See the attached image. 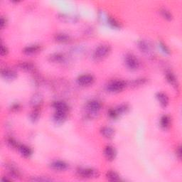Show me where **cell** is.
<instances>
[{"label": "cell", "instance_id": "obj_1", "mask_svg": "<svg viewBox=\"0 0 182 182\" xmlns=\"http://www.w3.org/2000/svg\"><path fill=\"white\" fill-rule=\"evenodd\" d=\"M127 87V83L124 80H118L109 83L107 90L110 93H119L123 91Z\"/></svg>", "mask_w": 182, "mask_h": 182}, {"label": "cell", "instance_id": "obj_2", "mask_svg": "<svg viewBox=\"0 0 182 182\" xmlns=\"http://www.w3.org/2000/svg\"><path fill=\"white\" fill-rule=\"evenodd\" d=\"M111 51V48L107 44H102L98 46L94 52V57L97 59H102L105 58L110 54Z\"/></svg>", "mask_w": 182, "mask_h": 182}, {"label": "cell", "instance_id": "obj_3", "mask_svg": "<svg viewBox=\"0 0 182 182\" xmlns=\"http://www.w3.org/2000/svg\"><path fill=\"white\" fill-rule=\"evenodd\" d=\"M77 172L80 177L85 179L97 178L100 175V174L98 172V170L90 168L79 169L77 171Z\"/></svg>", "mask_w": 182, "mask_h": 182}, {"label": "cell", "instance_id": "obj_4", "mask_svg": "<svg viewBox=\"0 0 182 182\" xmlns=\"http://www.w3.org/2000/svg\"><path fill=\"white\" fill-rule=\"evenodd\" d=\"M124 63H125L126 66L130 70H137L139 66L138 59L132 53L127 54L125 58H124Z\"/></svg>", "mask_w": 182, "mask_h": 182}, {"label": "cell", "instance_id": "obj_5", "mask_svg": "<svg viewBox=\"0 0 182 182\" xmlns=\"http://www.w3.org/2000/svg\"><path fill=\"white\" fill-rule=\"evenodd\" d=\"M95 81L94 77L92 75L85 74L82 75L78 77L77 80L78 83L81 86H88V85H92Z\"/></svg>", "mask_w": 182, "mask_h": 182}, {"label": "cell", "instance_id": "obj_6", "mask_svg": "<svg viewBox=\"0 0 182 182\" xmlns=\"http://www.w3.org/2000/svg\"><path fill=\"white\" fill-rule=\"evenodd\" d=\"M51 168L55 171H63L66 170L68 168V164L66 162H63V161L58 160L51 164Z\"/></svg>", "mask_w": 182, "mask_h": 182}, {"label": "cell", "instance_id": "obj_7", "mask_svg": "<svg viewBox=\"0 0 182 182\" xmlns=\"http://www.w3.org/2000/svg\"><path fill=\"white\" fill-rule=\"evenodd\" d=\"M101 107H102L101 103L99 102V101L95 100L90 101V102L87 104V106H86L88 110L89 111L90 113H98V112L101 109Z\"/></svg>", "mask_w": 182, "mask_h": 182}, {"label": "cell", "instance_id": "obj_8", "mask_svg": "<svg viewBox=\"0 0 182 182\" xmlns=\"http://www.w3.org/2000/svg\"><path fill=\"white\" fill-rule=\"evenodd\" d=\"M2 76L4 78V79L8 80H14L17 77V73L14 71L9 68H3L2 70Z\"/></svg>", "mask_w": 182, "mask_h": 182}, {"label": "cell", "instance_id": "obj_9", "mask_svg": "<svg viewBox=\"0 0 182 182\" xmlns=\"http://www.w3.org/2000/svg\"><path fill=\"white\" fill-rule=\"evenodd\" d=\"M104 154L108 160L113 161L115 159L116 157V152L115 148L113 147L108 145V146L105 147V149H104Z\"/></svg>", "mask_w": 182, "mask_h": 182}, {"label": "cell", "instance_id": "obj_10", "mask_svg": "<svg viewBox=\"0 0 182 182\" xmlns=\"http://www.w3.org/2000/svg\"><path fill=\"white\" fill-rule=\"evenodd\" d=\"M67 118V112L56 111L53 115V119L56 123H62Z\"/></svg>", "mask_w": 182, "mask_h": 182}, {"label": "cell", "instance_id": "obj_11", "mask_svg": "<svg viewBox=\"0 0 182 182\" xmlns=\"http://www.w3.org/2000/svg\"><path fill=\"white\" fill-rule=\"evenodd\" d=\"M156 97H157L159 103H160V105L163 108H166L169 105V98L165 93L161 92L158 93L157 95H156Z\"/></svg>", "mask_w": 182, "mask_h": 182}, {"label": "cell", "instance_id": "obj_12", "mask_svg": "<svg viewBox=\"0 0 182 182\" xmlns=\"http://www.w3.org/2000/svg\"><path fill=\"white\" fill-rule=\"evenodd\" d=\"M43 101V97L38 93H36V94L32 96V99H31V105H32L33 108H39L40 105Z\"/></svg>", "mask_w": 182, "mask_h": 182}, {"label": "cell", "instance_id": "obj_13", "mask_svg": "<svg viewBox=\"0 0 182 182\" xmlns=\"http://www.w3.org/2000/svg\"><path fill=\"white\" fill-rule=\"evenodd\" d=\"M100 132L106 138L110 139L115 134V130L110 127H103L100 129Z\"/></svg>", "mask_w": 182, "mask_h": 182}, {"label": "cell", "instance_id": "obj_14", "mask_svg": "<svg viewBox=\"0 0 182 182\" xmlns=\"http://www.w3.org/2000/svg\"><path fill=\"white\" fill-rule=\"evenodd\" d=\"M53 107L55 109L56 111H63L67 112L68 110L67 104L63 101H56L53 104Z\"/></svg>", "mask_w": 182, "mask_h": 182}, {"label": "cell", "instance_id": "obj_15", "mask_svg": "<svg viewBox=\"0 0 182 182\" xmlns=\"http://www.w3.org/2000/svg\"><path fill=\"white\" fill-rule=\"evenodd\" d=\"M138 48H139L140 51L145 53H148L151 51V46L149 45V43H147V41L144 40H141L139 41Z\"/></svg>", "mask_w": 182, "mask_h": 182}, {"label": "cell", "instance_id": "obj_16", "mask_svg": "<svg viewBox=\"0 0 182 182\" xmlns=\"http://www.w3.org/2000/svg\"><path fill=\"white\" fill-rule=\"evenodd\" d=\"M18 149H19L21 154L24 157H29L32 154V149L30 147L26 146V145H19Z\"/></svg>", "mask_w": 182, "mask_h": 182}, {"label": "cell", "instance_id": "obj_17", "mask_svg": "<svg viewBox=\"0 0 182 182\" xmlns=\"http://www.w3.org/2000/svg\"><path fill=\"white\" fill-rule=\"evenodd\" d=\"M18 66H19L21 69L23 70V71L27 72L33 71L35 68L34 65L30 63V62H22V63H19Z\"/></svg>", "mask_w": 182, "mask_h": 182}, {"label": "cell", "instance_id": "obj_18", "mask_svg": "<svg viewBox=\"0 0 182 182\" xmlns=\"http://www.w3.org/2000/svg\"><path fill=\"white\" fill-rule=\"evenodd\" d=\"M40 50V46L38 45H32L29 46H27L24 48L23 52L27 55H31V54H33L37 53V52Z\"/></svg>", "mask_w": 182, "mask_h": 182}, {"label": "cell", "instance_id": "obj_19", "mask_svg": "<svg viewBox=\"0 0 182 182\" xmlns=\"http://www.w3.org/2000/svg\"><path fill=\"white\" fill-rule=\"evenodd\" d=\"M166 78L167 80V81L170 83L171 85H172L174 87L178 86V83L177 80H176L175 75H174L173 73L171 71H167L166 73Z\"/></svg>", "mask_w": 182, "mask_h": 182}, {"label": "cell", "instance_id": "obj_20", "mask_svg": "<svg viewBox=\"0 0 182 182\" xmlns=\"http://www.w3.org/2000/svg\"><path fill=\"white\" fill-rule=\"evenodd\" d=\"M65 58V57L63 56V54L60 53H56L52 54L49 58L51 62H53V63H61V62L63 61V60Z\"/></svg>", "mask_w": 182, "mask_h": 182}, {"label": "cell", "instance_id": "obj_21", "mask_svg": "<svg viewBox=\"0 0 182 182\" xmlns=\"http://www.w3.org/2000/svg\"><path fill=\"white\" fill-rule=\"evenodd\" d=\"M106 178L108 180L110 181H120V177L118 175V173H116L114 171H109L106 174Z\"/></svg>", "mask_w": 182, "mask_h": 182}, {"label": "cell", "instance_id": "obj_22", "mask_svg": "<svg viewBox=\"0 0 182 182\" xmlns=\"http://www.w3.org/2000/svg\"><path fill=\"white\" fill-rule=\"evenodd\" d=\"M55 40L59 43H66L70 40V37L66 33H59L55 36Z\"/></svg>", "mask_w": 182, "mask_h": 182}, {"label": "cell", "instance_id": "obj_23", "mask_svg": "<svg viewBox=\"0 0 182 182\" xmlns=\"http://www.w3.org/2000/svg\"><path fill=\"white\" fill-rule=\"evenodd\" d=\"M7 169L11 176H13L14 178H18L19 176V171H18L16 166L12 164H9L7 166Z\"/></svg>", "mask_w": 182, "mask_h": 182}, {"label": "cell", "instance_id": "obj_24", "mask_svg": "<svg viewBox=\"0 0 182 182\" xmlns=\"http://www.w3.org/2000/svg\"><path fill=\"white\" fill-rule=\"evenodd\" d=\"M160 125L164 129H167L170 125V118L167 115H164L160 119Z\"/></svg>", "mask_w": 182, "mask_h": 182}, {"label": "cell", "instance_id": "obj_25", "mask_svg": "<svg viewBox=\"0 0 182 182\" xmlns=\"http://www.w3.org/2000/svg\"><path fill=\"white\" fill-rule=\"evenodd\" d=\"M129 106L128 105H127V104H123V105H120L119 106H118V108H117L115 110L116 111L118 112V115H119L120 114H123V113H126L128 112L129 110Z\"/></svg>", "mask_w": 182, "mask_h": 182}, {"label": "cell", "instance_id": "obj_26", "mask_svg": "<svg viewBox=\"0 0 182 182\" xmlns=\"http://www.w3.org/2000/svg\"><path fill=\"white\" fill-rule=\"evenodd\" d=\"M108 24H110L113 28H120V24H119V23L115 19H114V18H113V17H108Z\"/></svg>", "mask_w": 182, "mask_h": 182}, {"label": "cell", "instance_id": "obj_27", "mask_svg": "<svg viewBox=\"0 0 182 182\" xmlns=\"http://www.w3.org/2000/svg\"><path fill=\"white\" fill-rule=\"evenodd\" d=\"M160 13L162 14V16L165 19L170 21L172 19V15H171V12L169 11H168L167 9H162L160 10Z\"/></svg>", "mask_w": 182, "mask_h": 182}, {"label": "cell", "instance_id": "obj_28", "mask_svg": "<svg viewBox=\"0 0 182 182\" xmlns=\"http://www.w3.org/2000/svg\"><path fill=\"white\" fill-rule=\"evenodd\" d=\"M38 108H34V110H33L32 113H31L30 118H31V119H32L33 122H35V121L37 120L38 117H39V110H38Z\"/></svg>", "mask_w": 182, "mask_h": 182}, {"label": "cell", "instance_id": "obj_29", "mask_svg": "<svg viewBox=\"0 0 182 182\" xmlns=\"http://www.w3.org/2000/svg\"><path fill=\"white\" fill-rule=\"evenodd\" d=\"M146 82H147V79H145V78L136 79L131 83V85H132V86L136 87V86H139V85H144V83H146Z\"/></svg>", "mask_w": 182, "mask_h": 182}, {"label": "cell", "instance_id": "obj_30", "mask_svg": "<svg viewBox=\"0 0 182 182\" xmlns=\"http://www.w3.org/2000/svg\"><path fill=\"white\" fill-rule=\"evenodd\" d=\"M7 143H8V144L9 145L10 147H13V148H17V147L19 148V145L18 144V143L17 142L16 140H15L14 139L12 138V137H10V138L7 139Z\"/></svg>", "mask_w": 182, "mask_h": 182}, {"label": "cell", "instance_id": "obj_31", "mask_svg": "<svg viewBox=\"0 0 182 182\" xmlns=\"http://www.w3.org/2000/svg\"><path fill=\"white\" fill-rule=\"evenodd\" d=\"M159 47L162 49V51L164 53L166 54H169L170 53V50L167 46H166V44L164 43H163L162 41H160L159 42Z\"/></svg>", "mask_w": 182, "mask_h": 182}, {"label": "cell", "instance_id": "obj_32", "mask_svg": "<svg viewBox=\"0 0 182 182\" xmlns=\"http://www.w3.org/2000/svg\"><path fill=\"white\" fill-rule=\"evenodd\" d=\"M108 115L111 119H116L119 116L118 112L116 111L115 109H110L108 111Z\"/></svg>", "mask_w": 182, "mask_h": 182}, {"label": "cell", "instance_id": "obj_33", "mask_svg": "<svg viewBox=\"0 0 182 182\" xmlns=\"http://www.w3.org/2000/svg\"><path fill=\"white\" fill-rule=\"evenodd\" d=\"M9 50L6 46H4L3 43H2L1 46V55L2 56H6L8 54Z\"/></svg>", "mask_w": 182, "mask_h": 182}, {"label": "cell", "instance_id": "obj_34", "mask_svg": "<svg viewBox=\"0 0 182 182\" xmlns=\"http://www.w3.org/2000/svg\"><path fill=\"white\" fill-rule=\"evenodd\" d=\"M176 156H177L179 159H181V149L180 146L176 148Z\"/></svg>", "mask_w": 182, "mask_h": 182}, {"label": "cell", "instance_id": "obj_35", "mask_svg": "<svg viewBox=\"0 0 182 182\" xmlns=\"http://www.w3.org/2000/svg\"><path fill=\"white\" fill-rule=\"evenodd\" d=\"M7 24V21L4 19V17L1 18V21H0V27H1L2 28H4V27L6 26Z\"/></svg>", "mask_w": 182, "mask_h": 182}, {"label": "cell", "instance_id": "obj_36", "mask_svg": "<svg viewBox=\"0 0 182 182\" xmlns=\"http://www.w3.org/2000/svg\"><path fill=\"white\" fill-rule=\"evenodd\" d=\"M19 109H20L19 104L16 103V104H14V105L12 106V110L13 111H18L19 110Z\"/></svg>", "mask_w": 182, "mask_h": 182}, {"label": "cell", "instance_id": "obj_37", "mask_svg": "<svg viewBox=\"0 0 182 182\" xmlns=\"http://www.w3.org/2000/svg\"><path fill=\"white\" fill-rule=\"evenodd\" d=\"M32 181H51V179H43V178H33L32 179Z\"/></svg>", "mask_w": 182, "mask_h": 182}]
</instances>
